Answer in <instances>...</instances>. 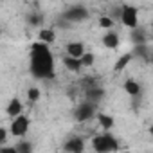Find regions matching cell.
Segmentation results:
<instances>
[{"label": "cell", "mask_w": 153, "mask_h": 153, "mask_svg": "<svg viewBox=\"0 0 153 153\" xmlns=\"http://www.w3.org/2000/svg\"><path fill=\"white\" fill-rule=\"evenodd\" d=\"M27 153H31V151H27Z\"/></svg>", "instance_id": "27"}, {"label": "cell", "mask_w": 153, "mask_h": 153, "mask_svg": "<svg viewBox=\"0 0 153 153\" xmlns=\"http://www.w3.org/2000/svg\"><path fill=\"white\" fill-rule=\"evenodd\" d=\"M92 148L96 153H112V151H117L119 144H117V139L106 131V133H99L92 139Z\"/></svg>", "instance_id": "2"}, {"label": "cell", "mask_w": 153, "mask_h": 153, "mask_svg": "<svg viewBox=\"0 0 153 153\" xmlns=\"http://www.w3.org/2000/svg\"><path fill=\"white\" fill-rule=\"evenodd\" d=\"M65 151L67 153H83V149H85V140L81 139V137H72V139H68L67 142H65Z\"/></svg>", "instance_id": "8"}, {"label": "cell", "mask_w": 153, "mask_h": 153, "mask_svg": "<svg viewBox=\"0 0 153 153\" xmlns=\"http://www.w3.org/2000/svg\"><path fill=\"white\" fill-rule=\"evenodd\" d=\"M103 45L106 47V49H117L119 47V43H121V40H119V34L115 33V31H108L105 36H103Z\"/></svg>", "instance_id": "10"}, {"label": "cell", "mask_w": 153, "mask_h": 153, "mask_svg": "<svg viewBox=\"0 0 153 153\" xmlns=\"http://www.w3.org/2000/svg\"><path fill=\"white\" fill-rule=\"evenodd\" d=\"M130 36H131V42L135 45H146V33H144V29H133Z\"/></svg>", "instance_id": "17"}, {"label": "cell", "mask_w": 153, "mask_h": 153, "mask_svg": "<svg viewBox=\"0 0 153 153\" xmlns=\"http://www.w3.org/2000/svg\"><path fill=\"white\" fill-rule=\"evenodd\" d=\"M54 40H56L54 29H40V31H38V42L49 45V43H54Z\"/></svg>", "instance_id": "13"}, {"label": "cell", "mask_w": 153, "mask_h": 153, "mask_svg": "<svg viewBox=\"0 0 153 153\" xmlns=\"http://www.w3.org/2000/svg\"><path fill=\"white\" fill-rule=\"evenodd\" d=\"M97 123L101 124V128L103 130H112L114 128V124H115V121H114V117L112 115H106V114H99L97 115Z\"/></svg>", "instance_id": "16"}, {"label": "cell", "mask_w": 153, "mask_h": 153, "mask_svg": "<svg viewBox=\"0 0 153 153\" xmlns=\"http://www.w3.org/2000/svg\"><path fill=\"white\" fill-rule=\"evenodd\" d=\"M88 16V11H87V7H83V6H72L65 15H63V18L70 24V22H81V20H85Z\"/></svg>", "instance_id": "6"}, {"label": "cell", "mask_w": 153, "mask_h": 153, "mask_svg": "<svg viewBox=\"0 0 153 153\" xmlns=\"http://www.w3.org/2000/svg\"><path fill=\"white\" fill-rule=\"evenodd\" d=\"M0 153H18L16 146H4V148H0Z\"/></svg>", "instance_id": "24"}, {"label": "cell", "mask_w": 153, "mask_h": 153, "mask_svg": "<svg viewBox=\"0 0 153 153\" xmlns=\"http://www.w3.org/2000/svg\"><path fill=\"white\" fill-rule=\"evenodd\" d=\"M67 56H70V58H76V59H81L83 56H85V45L81 43V42H70V43H67Z\"/></svg>", "instance_id": "7"}, {"label": "cell", "mask_w": 153, "mask_h": 153, "mask_svg": "<svg viewBox=\"0 0 153 153\" xmlns=\"http://www.w3.org/2000/svg\"><path fill=\"white\" fill-rule=\"evenodd\" d=\"M99 27H101V29H112V27H114V18H110V16H106V15H101V18H99Z\"/></svg>", "instance_id": "18"}, {"label": "cell", "mask_w": 153, "mask_h": 153, "mask_svg": "<svg viewBox=\"0 0 153 153\" xmlns=\"http://www.w3.org/2000/svg\"><path fill=\"white\" fill-rule=\"evenodd\" d=\"M22 110H24V105H22V101L15 97V99H11V101H9V105H7V108H6V114H7L9 117L16 119L18 115H22Z\"/></svg>", "instance_id": "9"}, {"label": "cell", "mask_w": 153, "mask_h": 153, "mask_svg": "<svg viewBox=\"0 0 153 153\" xmlns=\"http://www.w3.org/2000/svg\"><path fill=\"white\" fill-rule=\"evenodd\" d=\"M16 149H18V153H27V151H31V144L25 142V140H22V142L16 146Z\"/></svg>", "instance_id": "21"}, {"label": "cell", "mask_w": 153, "mask_h": 153, "mask_svg": "<svg viewBox=\"0 0 153 153\" xmlns=\"http://www.w3.org/2000/svg\"><path fill=\"white\" fill-rule=\"evenodd\" d=\"M6 140H7V128H0V144H2V148H4Z\"/></svg>", "instance_id": "23"}, {"label": "cell", "mask_w": 153, "mask_h": 153, "mask_svg": "<svg viewBox=\"0 0 153 153\" xmlns=\"http://www.w3.org/2000/svg\"><path fill=\"white\" fill-rule=\"evenodd\" d=\"M133 59V54L131 52H126V54H123L117 61H115V65H114V70L115 72H121V70H124L128 65H130V61Z\"/></svg>", "instance_id": "14"}, {"label": "cell", "mask_w": 153, "mask_h": 153, "mask_svg": "<svg viewBox=\"0 0 153 153\" xmlns=\"http://www.w3.org/2000/svg\"><path fill=\"white\" fill-rule=\"evenodd\" d=\"M40 96H42V92H40L36 87H31V88L27 90V97H29V101H33V103H34V101H38V99H40Z\"/></svg>", "instance_id": "20"}, {"label": "cell", "mask_w": 153, "mask_h": 153, "mask_svg": "<svg viewBox=\"0 0 153 153\" xmlns=\"http://www.w3.org/2000/svg\"><path fill=\"white\" fill-rule=\"evenodd\" d=\"M96 115V103H90V101H83L78 105V108L74 110V119L78 123H85L88 119H92Z\"/></svg>", "instance_id": "4"}, {"label": "cell", "mask_w": 153, "mask_h": 153, "mask_svg": "<svg viewBox=\"0 0 153 153\" xmlns=\"http://www.w3.org/2000/svg\"><path fill=\"white\" fill-rule=\"evenodd\" d=\"M151 33H153V24H151Z\"/></svg>", "instance_id": "26"}, {"label": "cell", "mask_w": 153, "mask_h": 153, "mask_svg": "<svg viewBox=\"0 0 153 153\" xmlns=\"http://www.w3.org/2000/svg\"><path fill=\"white\" fill-rule=\"evenodd\" d=\"M63 67L68 70V72H81L83 65H81V59H76V58H70V56H65L63 58Z\"/></svg>", "instance_id": "12"}, {"label": "cell", "mask_w": 153, "mask_h": 153, "mask_svg": "<svg viewBox=\"0 0 153 153\" xmlns=\"http://www.w3.org/2000/svg\"><path fill=\"white\" fill-rule=\"evenodd\" d=\"M149 133H151V137H153V124L149 126Z\"/></svg>", "instance_id": "25"}, {"label": "cell", "mask_w": 153, "mask_h": 153, "mask_svg": "<svg viewBox=\"0 0 153 153\" xmlns=\"http://www.w3.org/2000/svg\"><path fill=\"white\" fill-rule=\"evenodd\" d=\"M119 18H121V24H123L124 27L131 29V31L139 27V11H137V7H135V6L123 4Z\"/></svg>", "instance_id": "3"}, {"label": "cell", "mask_w": 153, "mask_h": 153, "mask_svg": "<svg viewBox=\"0 0 153 153\" xmlns=\"http://www.w3.org/2000/svg\"><path fill=\"white\" fill-rule=\"evenodd\" d=\"M29 24L31 25H40L42 24V16L40 15H29Z\"/></svg>", "instance_id": "22"}, {"label": "cell", "mask_w": 153, "mask_h": 153, "mask_svg": "<svg viewBox=\"0 0 153 153\" xmlns=\"http://www.w3.org/2000/svg\"><path fill=\"white\" fill-rule=\"evenodd\" d=\"M85 96H87V101L97 103V101H101V99L105 97V90H103L101 87H88L87 92H85Z\"/></svg>", "instance_id": "11"}, {"label": "cell", "mask_w": 153, "mask_h": 153, "mask_svg": "<svg viewBox=\"0 0 153 153\" xmlns=\"http://www.w3.org/2000/svg\"><path fill=\"white\" fill-rule=\"evenodd\" d=\"M94 61H96V56H94L92 52H85V56L81 58V65H83V67H92Z\"/></svg>", "instance_id": "19"}, {"label": "cell", "mask_w": 153, "mask_h": 153, "mask_svg": "<svg viewBox=\"0 0 153 153\" xmlns=\"http://www.w3.org/2000/svg\"><path fill=\"white\" fill-rule=\"evenodd\" d=\"M31 72L34 78L52 79L54 78V58L49 51V45L36 42L31 47Z\"/></svg>", "instance_id": "1"}, {"label": "cell", "mask_w": 153, "mask_h": 153, "mask_svg": "<svg viewBox=\"0 0 153 153\" xmlns=\"http://www.w3.org/2000/svg\"><path fill=\"white\" fill-rule=\"evenodd\" d=\"M29 117L27 115H18L16 119L11 121V126H9V131L13 137H24L27 131H29Z\"/></svg>", "instance_id": "5"}, {"label": "cell", "mask_w": 153, "mask_h": 153, "mask_svg": "<svg viewBox=\"0 0 153 153\" xmlns=\"http://www.w3.org/2000/svg\"><path fill=\"white\" fill-rule=\"evenodd\" d=\"M123 87H124V92H126L128 96H139V94H140V85H139L135 79H126Z\"/></svg>", "instance_id": "15"}]
</instances>
